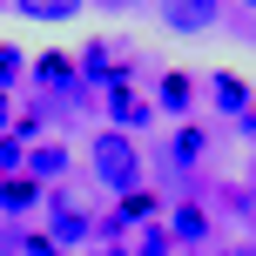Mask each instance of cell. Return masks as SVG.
<instances>
[{
    "label": "cell",
    "mask_w": 256,
    "mask_h": 256,
    "mask_svg": "<svg viewBox=\"0 0 256 256\" xmlns=\"http://www.w3.org/2000/svg\"><path fill=\"white\" fill-rule=\"evenodd\" d=\"M216 0H162V27L168 34H209L216 27Z\"/></svg>",
    "instance_id": "3"
},
{
    "label": "cell",
    "mask_w": 256,
    "mask_h": 256,
    "mask_svg": "<svg viewBox=\"0 0 256 256\" xmlns=\"http://www.w3.org/2000/svg\"><path fill=\"white\" fill-rule=\"evenodd\" d=\"M168 236H176V243H189V250H202L209 236H216V216H209V202L182 196V202L168 209Z\"/></svg>",
    "instance_id": "2"
},
{
    "label": "cell",
    "mask_w": 256,
    "mask_h": 256,
    "mask_svg": "<svg viewBox=\"0 0 256 256\" xmlns=\"http://www.w3.org/2000/svg\"><path fill=\"white\" fill-rule=\"evenodd\" d=\"M148 122H155V108L142 102V94H128V88H108V128L135 135V128H148Z\"/></svg>",
    "instance_id": "4"
},
{
    "label": "cell",
    "mask_w": 256,
    "mask_h": 256,
    "mask_svg": "<svg viewBox=\"0 0 256 256\" xmlns=\"http://www.w3.org/2000/svg\"><path fill=\"white\" fill-rule=\"evenodd\" d=\"M216 256H256V250H216Z\"/></svg>",
    "instance_id": "21"
},
{
    "label": "cell",
    "mask_w": 256,
    "mask_h": 256,
    "mask_svg": "<svg viewBox=\"0 0 256 256\" xmlns=\"http://www.w3.org/2000/svg\"><path fill=\"white\" fill-rule=\"evenodd\" d=\"M243 7H256V0H243Z\"/></svg>",
    "instance_id": "22"
},
{
    "label": "cell",
    "mask_w": 256,
    "mask_h": 256,
    "mask_svg": "<svg viewBox=\"0 0 256 256\" xmlns=\"http://www.w3.org/2000/svg\"><path fill=\"white\" fill-rule=\"evenodd\" d=\"M94 7H108V14H135V7H148V0H94Z\"/></svg>",
    "instance_id": "18"
},
{
    "label": "cell",
    "mask_w": 256,
    "mask_h": 256,
    "mask_svg": "<svg viewBox=\"0 0 256 256\" xmlns=\"http://www.w3.org/2000/svg\"><path fill=\"white\" fill-rule=\"evenodd\" d=\"M27 256H61V250H54V236H48V230H34V236H27Z\"/></svg>",
    "instance_id": "17"
},
{
    "label": "cell",
    "mask_w": 256,
    "mask_h": 256,
    "mask_svg": "<svg viewBox=\"0 0 256 256\" xmlns=\"http://www.w3.org/2000/svg\"><path fill=\"white\" fill-rule=\"evenodd\" d=\"M135 256H176V236H168V222H142Z\"/></svg>",
    "instance_id": "14"
},
{
    "label": "cell",
    "mask_w": 256,
    "mask_h": 256,
    "mask_svg": "<svg viewBox=\"0 0 256 256\" xmlns=\"http://www.w3.org/2000/svg\"><path fill=\"white\" fill-rule=\"evenodd\" d=\"M236 128H243V135L256 142V102H250V115H236Z\"/></svg>",
    "instance_id": "19"
},
{
    "label": "cell",
    "mask_w": 256,
    "mask_h": 256,
    "mask_svg": "<svg viewBox=\"0 0 256 256\" xmlns=\"http://www.w3.org/2000/svg\"><path fill=\"white\" fill-rule=\"evenodd\" d=\"M34 202H40V182L27 176V168H20V176H0V209H14V216H27Z\"/></svg>",
    "instance_id": "8"
},
{
    "label": "cell",
    "mask_w": 256,
    "mask_h": 256,
    "mask_svg": "<svg viewBox=\"0 0 256 256\" xmlns=\"http://www.w3.org/2000/svg\"><path fill=\"white\" fill-rule=\"evenodd\" d=\"M162 115H189V74H162Z\"/></svg>",
    "instance_id": "12"
},
{
    "label": "cell",
    "mask_w": 256,
    "mask_h": 256,
    "mask_svg": "<svg viewBox=\"0 0 256 256\" xmlns=\"http://www.w3.org/2000/svg\"><path fill=\"white\" fill-rule=\"evenodd\" d=\"M168 155H176V168H196V162L209 155V128H202V122H182V128H176V148H168Z\"/></svg>",
    "instance_id": "9"
},
{
    "label": "cell",
    "mask_w": 256,
    "mask_h": 256,
    "mask_svg": "<svg viewBox=\"0 0 256 256\" xmlns=\"http://www.w3.org/2000/svg\"><path fill=\"white\" fill-rule=\"evenodd\" d=\"M81 74L102 81V88H128V61H108V48H88V54H81Z\"/></svg>",
    "instance_id": "10"
},
{
    "label": "cell",
    "mask_w": 256,
    "mask_h": 256,
    "mask_svg": "<svg viewBox=\"0 0 256 256\" xmlns=\"http://www.w3.org/2000/svg\"><path fill=\"white\" fill-rule=\"evenodd\" d=\"M20 168H27V148L14 135H0V176H20Z\"/></svg>",
    "instance_id": "16"
},
{
    "label": "cell",
    "mask_w": 256,
    "mask_h": 256,
    "mask_svg": "<svg viewBox=\"0 0 256 256\" xmlns=\"http://www.w3.org/2000/svg\"><path fill=\"white\" fill-rule=\"evenodd\" d=\"M88 230H94V216H81V209H54L48 216V236H54V250H74V243H88Z\"/></svg>",
    "instance_id": "6"
},
{
    "label": "cell",
    "mask_w": 256,
    "mask_h": 256,
    "mask_svg": "<svg viewBox=\"0 0 256 256\" xmlns=\"http://www.w3.org/2000/svg\"><path fill=\"white\" fill-rule=\"evenodd\" d=\"M34 81H40V88H61V94H68V88L81 81V61H74V54H54V48H48V54H34Z\"/></svg>",
    "instance_id": "5"
},
{
    "label": "cell",
    "mask_w": 256,
    "mask_h": 256,
    "mask_svg": "<svg viewBox=\"0 0 256 256\" xmlns=\"http://www.w3.org/2000/svg\"><path fill=\"white\" fill-rule=\"evenodd\" d=\"M88 162H94V176L108 182V196H135L142 189V148H135V135H122V128H102V135H94Z\"/></svg>",
    "instance_id": "1"
},
{
    "label": "cell",
    "mask_w": 256,
    "mask_h": 256,
    "mask_svg": "<svg viewBox=\"0 0 256 256\" xmlns=\"http://www.w3.org/2000/svg\"><path fill=\"white\" fill-rule=\"evenodd\" d=\"M7 122H14V108H7V88H0V135H7Z\"/></svg>",
    "instance_id": "20"
},
{
    "label": "cell",
    "mask_w": 256,
    "mask_h": 256,
    "mask_svg": "<svg viewBox=\"0 0 256 256\" xmlns=\"http://www.w3.org/2000/svg\"><path fill=\"white\" fill-rule=\"evenodd\" d=\"M20 68H27V54L14 48V40H0V88H14V81H20Z\"/></svg>",
    "instance_id": "15"
},
{
    "label": "cell",
    "mask_w": 256,
    "mask_h": 256,
    "mask_svg": "<svg viewBox=\"0 0 256 256\" xmlns=\"http://www.w3.org/2000/svg\"><path fill=\"white\" fill-rule=\"evenodd\" d=\"M216 102L230 108V115H250V102H256V94H250V88H243L236 74H216Z\"/></svg>",
    "instance_id": "13"
},
{
    "label": "cell",
    "mask_w": 256,
    "mask_h": 256,
    "mask_svg": "<svg viewBox=\"0 0 256 256\" xmlns=\"http://www.w3.org/2000/svg\"><path fill=\"white\" fill-rule=\"evenodd\" d=\"M81 7H88V0H14V14H27V20H48V27L74 20Z\"/></svg>",
    "instance_id": "11"
},
{
    "label": "cell",
    "mask_w": 256,
    "mask_h": 256,
    "mask_svg": "<svg viewBox=\"0 0 256 256\" xmlns=\"http://www.w3.org/2000/svg\"><path fill=\"white\" fill-rule=\"evenodd\" d=\"M27 176H34V182L68 176V148H61V142H34V148H27Z\"/></svg>",
    "instance_id": "7"
}]
</instances>
